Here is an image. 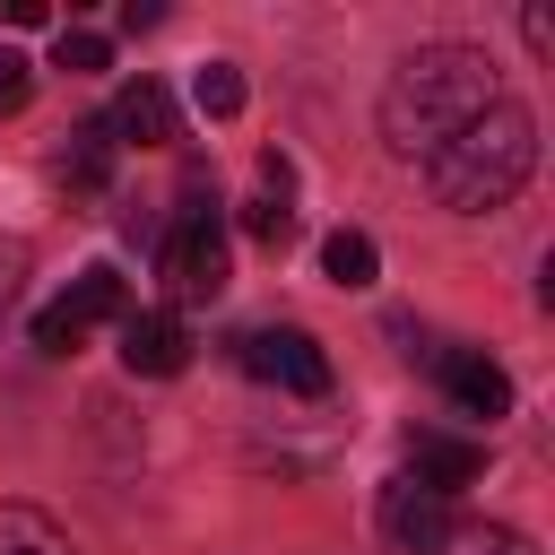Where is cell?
I'll use <instances>...</instances> for the list:
<instances>
[{
  "instance_id": "cell-6",
  "label": "cell",
  "mask_w": 555,
  "mask_h": 555,
  "mask_svg": "<svg viewBox=\"0 0 555 555\" xmlns=\"http://www.w3.org/2000/svg\"><path fill=\"white\" fill-rule=\"evenodd\" d=\"M408 477L425 486V494H460V486H477L486 477V442H468V434H416L408 442Z\"/></svg>"
},
{
  "instance_id": "cell-16",
  "label": "cell",
  "mask_w": 555,
  "mask_h": 555,
  "mask_svg": "<svg viewBox=\"0 0 555 555\" xmlns=\"http://www.w3.org/2000/svg\"><path fill=\"white\" fill-rule=\"evenodd\" d=\"M243 234H251L260 251H286V243H295V208L260 191V199H243Z\"/></svg>"
},
{
  "instance_id": "cell-2",
  "label": "cell",
  "mask_w": 555,
  "mask_h": 555,
  "mask_svg": "<svg viewBox=\"0 0 555 555\" xmlns=\"http://www.w3.org/2000/svg\"><path fill=\"white\" fill-rule=\"evenodd\" d=\"M529 173H538V113L512 104V95H494L460 139H442V147L425 156L434 199L460 208V217H494L503 199H520Z\"/></svg>"
},
{
  "instance_id": "cell-19",
  "label": "cell",
  "mask_w": 555,
  "mask_h": 555,
  "mask_svg": "<svg viewBox=\"0 0 555 555\" xmlns=\"http://www.w3.org/2000/svg\"><path fill=\"white\" fill-rule=\"evenodd\" d=\"M520 35H529V52H555V9L529 0V9H520Z\"/></svg>"
},
{
  "instance_id": "cell-18",
  "label": "cell",
  "mask_w": 555,
  "mask_h": 555,
  "mask_svg": "<svg viewBox=\"0 0 555 555\" xmlns=\"http://www.w3.org/2000/svg\"><path fill=\"white\" fill-rule=\"evenodd\" d=\"M26 95H35V61L0 52V113H26Z\"/></svg>"
},
{
  "instance_id": "cell-17",
  "label": "cell",
  "mask_w": 555,
  "mask_h": 555,
  "mask_svg": "<svg viewBox=\"0 0 555 555\" xmlns=\"http://www.w3.org/2000/svg\"><path fill=\"white\" fill-rule=\"evenodd\" d=\"M104 61H113V43H104V35H87V26H61V43H52V69L87 78V69H104Z\"/></svg>"
},
{
  "instance_id": "cell-21",
  "label": "cell",
  "mask_w": 555,
  "mask_h": 555,
  "mask_svg": "<svg viewBox=\"0 0 555 555\" xmlns=\"http://www.w3.org/2000/svg\"><path fill=\"white\" fill-rule=\"evenodd\" d=\"M156 17H165V9H156V0H121V26H130V35H147V26H156Z\"/></svg>"
},
{
  "instance_id": "cell-15",
  "label": "cell",
  "mask_w": 555,
  "mask_h": 555,
  "mask_svg": "<svg viewBox=\"0 0 555 555\" xmlns=\"http://www.w3.org/2000/svg\"><path fill=\"white\" fill-rule=\"evenodd\" d=\"M191 104H199L208 121H234V113H243V69H234V61H208V69L191 78Z\"/></svg>"
},
{
  "instance_id": "cell-4",
  "label": "cell",
  "mask_w": 555,
  "mask_h": 555,
  "mask_svg": "<svg viewBox=\"0 0 555 555\" xmlns=\"http://www.w3.org/2000/svg\"><path fill=\"white\" fill-rule=\"evenodd\" d=\"M121 312H130V286H121V269L95 260L61 304L35 312V347H43V356H69V347H87V330H104V321H121Z\"/></svg>"
},
{
  "instance_id": "cell-14",
  "label": "cell",
  "mask_w": 555,
  "mask_h": 555,
  "mask_svg": "<svg viewBox=\"0 0 555 555\" xmlns=\"http://www.w3.org/2000/svg\"><path fill=\"white\" fill-rule=\"evenodd\" d=\"M434 555H538L520 529H494V520H451Z\"/></svg>"
},
{
  "instance_id": "cell-9",
  "label": "cell",
  "mask_w": 555,
  "mask_h": 555,
  "mask_svg": "<svg viewBox=\"0 0 555 555\" xmlns=\"http://www.w3.org/2000/svg\"><path fill=\"white\" fill-rule=\"evenodd\" d=\"M434 373H442V390H451L468 416H512V373H503L494 356H477V347H442Z\"/></svg>"
},
{
  "instance_id": "cell-13",
  "label": "cell",
  "mask_w": 555,
  "mask_h": 555,
  "mask_svg": "<svg viewBox=\"0 0 555 555\" xmlns=\"http://www.w3.org/2000/svg\"><path fill=\"white\" fill-rule=\"evenodd\" d=\"M321 269H330L338 286H373V278H382V251H373V234H356V225H338V234L321 243Z\"/></svg>"
},
{
  "instance_id": "cell-20",
  "label": "cell",
  "mask_w": 555,
  "mask_h": 555,
  "mask_svg": "<svg viewBox=\"0 0 555 555\" xmlns=\"http://www.w3.org/2000/svg\"><path fill=\"white\" fill-rule=\"evenodd\" d=\"M0 17H9V26H43L52 9H43V0H0Z\"/></svg>"
},
{
  "instance_id": "cell-12",
  "label": "cell",
  "mask_w": 555,
  "mask_h": 555,
  "mask_svg": "<svg viewBox=\"0 0 555 555\" xmlns=\"http://www.w3.org/2000/svg\"><path fill=\"white\" fill-rule=\"evenodd\" d=\"M61 182H69V191H104V182H113V130H104V121H78V130H69Z\"/></svg>"
},
{
  "instance_id": "cell-1",
  "label": "cell",
  "mask_w": 555,
  "mask_h": 555,
  "mask_svg": "<svg viewBox=\"0 0 555 555\" xmlns=\"http://www.w3.org/2000/svg\"><path fill=\"white\" fill-rule=\"evenodd\" d=\"M503 95V78H494V61L477 52V43H416L399 69H390V87H382V139H390V156H434L442 139H460L486 104Z\"/></svg>"
},
{
  "instance_id": "cell-3",
  "label": "cell",
  "mask_w": 555,
  "mask_h": 555,
  "mask_svg": "<svg viewBox=\"0 0 555 555\" xmlns=\"http://www.w3.org/2000/svg\"><path fill=\"white\" fill-rule=\"evenodd\" d=\"M165 286H173V304H217L225 295V217H217V199H191L173 217V234H165Z\"/></svg>"
},
{
  "instance_id": "cell-5",
  "label": "cell",
  "mask_w": 555,
  "mask_h": 555,
  "mask_svg": "<svg viewBox=\"0 0 555 555\" xmlns=\"http://www.w3.org/2000/svg\"><path fill=\"white\" fill-rule=\"evenodd\" d=\"M243 373H260V382H278L295 399H321L330 390V356H321L312 330H251L243 338Z\"/></svg>"
},
{
  "instance_id": "cell-8",
  "label": "cell",
  "mask_w": 555,
  "mask_h": 555,
  "mask_svg": "<svg viewBox=\"0 0 555 555\" xmlns=\"http://www.w3.org/2000/svg\"><path fill=\"white\" fill-rule=\"evenodd\" d=\"M121 364L147 373V382H165V373L191 364V330L173 312H121Z\"/></svg>"
},
{
  "instance_id": "cell-10",
  "label": "cell",
  "mask_w": 555,
  "mask_h": 555,
  "mask_svg": "<svg viewBox=\"0 0 555 555\" xmlns=\"http://www.w3.org/2000/svg\"><path fill=\"white\" fill-rule=\"evenodd\" d=\"M104 130H113V147H165V139H173V95H165L156 78H130V87L113 95Z\"/></svg>"
},
{
  "instance_id": "cell-7",
  "label": "cell",
  "mask_w": 555,
  "mask_h": 555,
  "mask_svg": "<svg viewBox=\"0 0 555 555\" xmlns=\"http://www.w3.org/2000/svg\"><path fill=\"white\" fill-rule=\"evenodd\" d=\"M442 529H451V503H442V494H425L416 477H399V486L382 494V538H390L399 555H434V546H442Z\"/></svg>"
},
{
  "instance_id": "cell-11",
  "label": "cell",
  "mask_w": 555,
  "mask_h": 555,
  "mask_svg": "<svg viewBox=\"0 0 555 555\" xmlns=\"http://www.w3.org/2000/svg\"><path fill=\"white\" fill-rule=\"evenodd\" d=\"M0 555H78V546H69V529H61L52 512H35V503H0Z\"/></svg>"
}]
</instances>
